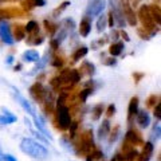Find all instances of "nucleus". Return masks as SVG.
<instances>
[{"mask_svg":"<svg viewBox=\"0 0 161 161\" xmlns=\"http://www.w3.org/2000/svg\"><path fill=\"white\" fill-rule=\"evenodd\" d=\"M20 150L30 156L31 158L34 160H38V161H44L48 158V150L47 148L42 145L39 141L34 140V138H30V137H24L22 141H20Z\"/></svg>","mask_w":161,"mask_h":161,"instance_id":"1","label":"nucleus"},{"mask_svg":"<svg viewBox=\"0 0 161 161\" xmlns=\"http://www.w3.org/2000/svg\"><path fill=\"white\" fill-rule=\"evenodd\" d=\"M57 77L59 79V90L60 92L70 93V90L80 80V77H82V75H80L79 70H77V69H64L57 75Z\"/></svg>","mask_w":161,"mask_h":161,"instance_id":"2","label":"nucleus"},{"mask_svg":"<svg viewBox=\"0 0 161 161\" xmlns=\"http://www.w3.org/2000/svg\"><path fill=\"white\" fill-rule=\"evenodd\" d=\"M93 149H95L94 147V137H93V130H85L78 136V140L75 141L74 145V150L78 156H87Z\"/></svg>","mask_w":161,"mask_h":161,"instance_id":"3","label":"nucleus"},{"mask_svg":"<svg viewBox=\"0 0 161 161\" xmlns=\"http://www.w3.org/2000/svg\"><path fill=\"white\" fill-rule=\"evenodd\" d=\"M137 16L140 19L141 24H142L144 31H147L150 35V36H153V35L157 34L158 28L156 27V23L153 22L152 16H150V12H149V7L148 6H141L140 9H138Z\"/></svg>","mask_w":161,"mask_h":161,"instance_id":"4","label":"nucleus"},{"mask_svg":"<svg viewBox=\"0 0 161 161\" xmlns=\"http://www.w3.org/2000/svg\"><path fill=\"white\" fill-rule=\"evenodd\" d=\"M55 118H57V126L60 130H67L71 125V114L67 105H57L55 106Z\"/></svg>","mask_w":161,"mask_h":161,"instance_id":"5","label":"nucleus"},{"mask_svg":"<svg viewBox=\"0 0 161 161\" xmlns=\"http://www.w3.org/2000/svg\"><path fill=\"white\" fill-rule=\"evenodd\" d=\"M105 8H106V0H89L85 16L93 19L94 16H98L102 14Z\"/></svg>","mask_w":161,"mask_h":161,"instance_id":"6","label":"nucleus"},{"mask_svg":"<svg viewBox=\"0 0 161 161\" xmlns=\"http://www.w3.org/2000/svg\"><path fill=\"white\" fill-rule=\"evenodd\" d=\"M142 144H144V140L140 132H137L136 129H130L124 137L122 148H136L137 145H142Z\"/></svg>","mask_w":161,"mask_h":161,"instance_id":"7","label":"nucleus"},{"mask_svg":"<svg viewBox=\"0 0 161 161\" xmlns=\"http://www.w3.org/2000/svg\"><path fill=\"white\" fill-rule=\"evenodd\" d=\"M121 9H122V15H124V19L129 26H133L136 27L137 24V14L134 12V9L132 7V4L129 3V0H124V2H118Z\"/></svg>","mask_w":161,"mask_h":161,"instance_id":"8","label":"nucleus"},{"mask_svg":"<svg viewBox=\"0 0 161 161\" xmlns=\"http://www.w3.org/2000/svg\"><path fill=\"white\" fill-rule=\"evenodd\" d=\"M109 3H110V14H112V16L114 19V26H117L119 28L125 27L126 22H125V19H124L122 9H121L119 3L117 0H109Z\"/></svg>","mask_w":161,"mask_h":161,"instance_id":"9","label":"nucleus"},{"mask_svg":"<svg viewBox=\"0 0 161 161\" xmlns=\"http://www.w3.org/2000/svg\"><path fill=\"white\" fill-rule=\"evenodd\" d=\"M11 89H12V95H14V98L16 99V102L20 105V106H22V109L24 110V112L28 113L30 115H32V117H34V115H35V110L32 108V105L28 102L27 98L24 97V95L20 93L15 86H11Z\"/></svg>","mask_w":161,"mask_h":161,"instance_id":"10","label":"nucleus"},{"mask_svg":"<svg viewBox=\"0 0 161 161\" xmlns=\"http://www.w3.org/2000/svg\"><path fill=\"white\" fill-rule=\"evenodd\" d=\"M47 87L40 82H35L31 87H30V95L32 97L34 101H36L38 103H43L44 98H46Z\"/></svg>","mask_w":161,"mask_h":161,"instance_id":"11","label":"nucleus"},{"mask_svg":"<svg viewBox=\"0 0 161 161\" xmlns=\"http://www.w3.org/2000/svg\"><path fill=\"white\" fill-rule=\"evenodd\" d=\"M0 39H2L3 43L8 44V46H12L15 43V40L12 38V32H11V27L6 20H2L0 22Z\"/></svg>","mask_w":161,"mask_h":161,"instance_id":"12","label":"nucleus"},{"mask_svg":"<svg viewBox=\"0 0 161 161\" xmlns=\"http://www.w3.org/2000/svg\"><path fill=\"white\" fill-rule=\"evenodd\" d=\"M153 152H154L153 142H150V141H148V142H144L142 144V152L138 153L137 160L138 161H149L150 158H152Z\"/></svg>","mask_w":161,"mask_h":161,"instance_id":"13","label":"nucleus"},{"mask_svg":"<svg viewBox=\"0 0 161 161\" xmlns=\"http://www.w3.org/2000/svg\"><path fill=\"white\" fill-rule=\"evenodd\" d=\"M34 122H35V126L38 128V132L42 133L47 140H53L51 134H50V132L46 128V124H44V121H43V118L40 117V115H36V114L34 115Z\"/></svg>","mask_w":161,"mask_h":161,"instance_id":"14","label":"nucleus"},{"mask_svg":"<svg viewBox=\"0 0 161 161\" xmlns=\"http://www.w3.org/2000/svg\"><path fill=\"white\" fill-rule=\"evenodd\" d=\"M136 118H137V124L140 125V128L145 129L150 125V115L147 110H138L136 114Z\"/></svg>","mask_w":161,"mask_h":161,"instance_id":"15","label":"nucleus"},{"mask_svg":"<svg viewBox=\"0 0 161 161\" xmlns=\"http://www.w3.org/2000/svg\"><path fill=\"white\" fill-rule=\"evenodd\" d=\"M90 31H92V19H89L87 16H83V19L79 23V34L80 36L87 38Z\"/></svg>","mask_w":161,"mask_h":161,"instance_id":"16","label":"nucleus"},{"mask_svg":"<svg viewBox=\"0 0 161 161\" xmlns=\"http://www.w3.org/2000/svg\"><path fill=\"white\" fill-rule=\"evenodd\" d=\"M110 129H112V124H110V121L109 119H103L102 124H101L99 128H98V137H99V140H106L109 137Z\"/></svg>","mask_w":161,"mask_h":161,"instance_id":"17","label":"nucleus"},{"mask_svg":"<svg viewBox=\"0 0 161 161\" xmlns=\"http://www.w3.org/2000/svg\"><path fill=\"white\" fill-rule=\"evenodd\" d=\"M138 112V97H133L128 106V122H130Z\"/></svg>","mask_w":161,"mask_h":161,"instance_id":"18","label":"nucleus"},{"mask_svg":"<svg viewBox=\"0 0 161 161\" xmlns=\"http://www.w3.org/2000/svg\"><path fill=\"white\" fill-rule=\"evenodd\" d=\"M46 6V0H23L22 8L24 11H30L35 7H44Z\"/></svg>","mask_w":161,"mask_h":161,"instance_id":"19","label":"nucleus"},{"mask_svg":"<svg viewBox=\"0 0 161 161\" xmlns=\"http://www.w3.org/2000/svg\"><path fill=\"white\" fill-rule=\"evenodd\" d=\"M2 110H3V115H0V125H9V124H14L18 119L16 115H14L6 108H3Z\"/></svg>","mask_w":161,"mask_h":161,"instance_id":"20","label":"nucleus"},{"mask_svg":"<svg viewBox=\"0 0 161 161\" xmlns=\"http://www.w3.org/2000/svg\"><path fill=\"white\" fill-rule=\"evenodd\" d=\"M11 32L14 40H16V42H20V40L26 38V30H24V26H22V24H15Z\"/></svg>","mask_w":161,"mask_h":161,"instance_id":"21","label":"nucleus"},{"mask_svg":"<svg viewBox=\"0 0 161 161\" xmlns=\"http://www.w3.org/2000/svg\"><path fill=\"white\" fill-rule=\"evenodd\" d=\"M149 7V12H150V16H152L153 22L156 23V26H160L161 23V12H160V6L158 4H152V6H148Z\"/></svg>","mask_w":161,"mask_h":161,"instance_id":"22","label":"nucleus"},{"mask_svg":"<svg viewBox=\"0 0 161 161\" xmlns=\"http://www.w3.org/2000/svg\"><path fill=\"white\" fill-rule=\"evenodd\" d=\"M40 58V55L39 53L36 51V50H27V51H24L23 53V57L22 59L24 60V62H30V63H34V62H38Z\"/></svg>","mask_w":161,"mask_h":161,"instance_id":"23","label":"nucleus"},{"mask_svg":"<svg viewBox=\"0 0 161 161\" xmlns=\"http://www.w3.org/2000/svg\"><path fill=\"white\" fill-rule=\"evenodd\" d=\"M103 113H105V105L103 103L94 105L93 109H92V118H93V121H99Z\"/></svg>","mask_w":161,"mask_h":161,"instance_id":"24","label":"nucleus"},{"mask_svg":"<svg viewBox=\"0 0 161 161\" xmlns=\"http://www.w3.org/2000/svg\"><path fill=\"white\" fill-rule=\"evenodd\" d=\"M30 36L27 38V44L30 46H39L44 42V38L42 35H39V32H35V34H28Z\"/></svg>","mask_w":161,"mask_h":161,"instance_id":"25","label":"nucleus"},{"mask_svg":"<svg viewBox=\"0 0 161 161\" xmlns=\"http://www.w3.org/2000/svg\"><path fill=\"white\" fill-rule=\"evenodd\" d=\"M124 48H125L124 42H115V43H113L112 46H110L109 53H110V55H112V57H118V55L122 54Z\"/></svg>","mask_w":161,"mask_h":161,"instance_id":"26","label":"nucleus"},{"mask_svg":"<svg viewBox=\"0 0 161 161\" xmlns=\"http://www.w3.org/2000/svg\"><path fill=\"white\" fill-rule=\"evenodd\" d=\"M87 53H89V48L86 46H80V47H78L77 50H75V53L73 54V57H71V60L73 62H78V60H80L82 58L86 57Z\"/></svg>","mask_w":161,"mask_h":161,"instance_id":"27","label":"nucleus"},{"mask_svg":"<svg viewBox=\"0 0 161 161\" xmlns=\"http://www.w3.org/2000/svg\"><path fill=\"white\" fill-rule=\"evenodd\" d=\"M80 75L82 74H86V75H94V73H95V66L93 63H90V62H83L82 63V66H80Z\"/></svg>","mask_w":161,"mask_h":161,"instance_id":"28","label":"nucleus"},{"mask_svg":"<svg viewBox=\"0 0 161 161\" xmlns=\"http://www.w3.org/2000/svg\"><path fill=\"white\" fill-rule=\"evenodd\" d=\"M102 158H103L102 150H99V149H93L92 152L87 154L86 161H98V160H102Z\"/></svg>","mask_w":161,"mask_h":161,"instance_id":"29","label":"nucleus"},{"mask_svg":"<svg viewBox=\"0 0 161 161\" xmlns=\"http://www.w3.org/2000/svg\"><path fill=\"white\" fill-rule=\"evenodd\" d=\"M108 27V16L106 15H101L97 20V31L98 32H103Z\"/></svg>","mask_w":161,"mask_h":161,"instance_id":"30","label":"nucleus"},{"mask_svg":"<svg viewBox=\"0 0 161 161\" xmlns=\"http://www.w3.org/2000/svg\"><path fill=\"white\" fill-rule=\"evenodd\" d=\"M48 53H46L44 54V57L43 58H39V60L36 62V66H35L32 70H34V73H36V71H39V70H42V69H44L46 67V64L48 63Z\"/></svg>","mask_w":161,"mask_h":161,"instance_id":"31","label":"nucleus"},{"mask_svg":"<svg viewBox=\"0 0 161 161\" xmlns=\"http://www.w3.org/2000/svg\"><path fill=\"white\" fill-rule=\"evenodd\" d=\"M24 30H26V34H35V32H39V24L35 22V20H31V22H28L26 26H24Z\"/></svg>","mask_w":161,"mask_h":161,"instance_id":"32","label":"nucleus"},{"mask_svg":"<svg viewBox=\"0 0 161 161\" xmlns=\"http://www.w3.org/2000/svg\"><path fill=\"white\" fill-rule=\"evenodd\" d=\"M44 27H46V31L48 32V35H51V36H54L55 32H57V30H58V24H55L53 23L51 20H44Z\"/></svg>","mask_w":161,"mask_h":161,"instance_id":"33","label":"nucleus"},{"mask_svg":"<svg viewBox=\"0 0 161 161\" xmlns=\"http://www.w3.org/2000/svg\"><path fill=\"white\" fill-rule=\"evenodd\" d=\"M119 137V125H115L113 129H110V133H109V142L113 144L118 140Z\"/></svg>","mask_w":161,"mask_h":161,"instance_id":"34","label":"nucleus"},{"mask_svg":"<svg viewBox=\"0 0 161 161\" xmlns=\"http://www.w3.org/2000/svg\"><path fill=\"white\" fill-rule=\"evenodd\" d=\"M69 6H70V2H63L58 8H55L54 11H53V18H59L60 15L63 14V11H64V9H66Z\"/></svg>","mask_w":161,"mask_h":161,"instance_id":"35","label":"nucleus"},{"mask_svg":"<svg viewBox=\"0 0 161 161\" xmlns=\"http://www.w3.org/2000/svg\"><path fill=\"white\" fill-rule=\"evenodd\" d=\"M90 94H93V89H85V90H82V92L79 93V95H78V102L79 103H85L87 101V97Z\"/></svg>","mask_w":161,"mask_h":161,"instance_id":"36","label":"nucleus"},{"mask_svg":"<svg viewBox=\"0 0 161 161\" xmlns=\"http://www.w3.org/2000/svg\"><path fill=\"white\" fill-rule=\"evenodd\" d=\"M63 63H64V60H63V58H62V57H59V55H53L51 64H53L54 67L59 69V67H62V66H63Z\"/></svg>","mask_w":161,"mask_h":161,"instance_id":"37","label":"nucleus"},{"mask_svg":"<svg viewBox=\"0 0 161 161\" xmlns=\"http://www.w3.org/2000/svg\"><path fill=\"white\" fill-rule=\"evenodd\" d=\"M158 102H160V95H156V94H152L147 99V105H148V106H150V108H154Z\"/></svg>","mask_w":161,"mask_h":161,"instance_id":"38","label":"nucleus"},{"mask_svg":"<svg viewBox=\"0 0 161 161\" xmlns=\"http://www.w3.org/2000/svg\"><path fill=\"white\" fill-rule=\"evenodd\" d=\"M160 134H161V126H160V124L157 122V124L154 125L153 132H152V141H157V140H160Z\"/></svg>","mask_w":161,"mask_h":161,"instance_id":"39","label":"nucleus"},{"mask_svg":"<svg viewBox=\"0 0 161 161\" xmlns=\"http://www.w3.org/2000/svg\"><path fill=\"white\" fill-rule=\"evenodd\" d=\"M153 115H154V118H157V119L160 121V118H161V103H160V102H158V103L154 106Z\"/></svg>","mask_w":161,"mask_h":161,"instance_id":"40","label":"nucleus"},{"mask_svg":"<svg viewBox=\"0 0 161 161\" xmlns=\"http://www.w3.org/2000/svg\"><path fill=\"white\" fill-rule=\"evenodd\" d=\"M105 113H106V115H108V118H110L112 115H114V113H115V106L112 103V105H109L108 106V109L105 110Z\"/></svg>","mask_w":161,"mask_h":161,"instance_id":"41","label":"nucleus"},{"mask_svg":"<svg viewBox=\"0 0 161 161\" xmlns=\"http://www.w3.org/2000/svg\"><path fill=\"white\" fill-rule=\"evenodd\" d=\"M31 133H32V134H34V136H35V137H36V138L42 140L43 142H47V138L44 137V136H43L42 133H40V132H38V130H32V129H31Z\"/></svg>","mask_w":161,"mask_h":161,"instance_id":"42","label":"nucleus"},{"mask_svg":"<svg viewBox=\"0 0 161 161\" xmlns=\"http://www.w3.org/2000/svg\"><path fill=\"white\" fill-rule=\"evenodd\" d=\"M103 64H105V66H115V64H117V59L108 58L106 60H103Z\"/></svg>","mask_w":161,"mask_h":161,"instance_id":"43","label":"nucleus"},{"mask_svg":"<svg viewBox=\"0 0 161 161\" xmlns=\"http://www.w3.org/2000/svg\"><path fill=\"white\" fill-rule=\"evenodd\" d=\"M3 161H18V160L11 154H4L3 153Z\"/></svg>","mask_w":161,"mask_h":161,"instance_id":"44","label":"nucleus"},{"mask_svg":"<svg viewBox=\"0 0 161 161\" xmlns=\"http://www.w3.org/2000/svg\"><path fill=\"white\" fill-rule=\"evenodd\" d=\"M121 36H122L125 39V42H130V38H129V35L125 32V31H121Z\"/></svg>","mask_w":161,"mask_h":161,"instance_id":"45","label":"nucleus"},{"mask_svg":"<svg viewBox=\"0 0 161 161\" xmlns=\"http://www.w3.org/2000/svg\"><path fill=\"white\" fill-rule=\"evenodd\" d=\"M12 60H14V57H11V55H9V57L7 58V63H8V64H11V63H12Z\"/></svg>","mask_w":161,"mask_h":161,"instance_id":"46","label":"nucleus"},{"mask_svg":"<svg viewBox=\"0 0 161 161\" xmlns=\"http://www.w3.org/2000/svg\"><path fill=\"white\" fill-rule=\"evenodd\" d=\"M140 2H141V0H132V4H133V6H137Z\"/></svg>","mask_w":161,"mask_h":161,"instance_id":"47","label":"nucleus"},{"mask_svg":"<svg viewBox=\"0 0 161 161\" xmlns=\"http://www.w3.org/2000/svg\"><path fill=\"white\" fill-rule=\"evenodd\" d=\"M0 161H3V152H2V148H0Z\"/></svg>","mask_w":161,"mask_h":161,"instance_id":"48","label":"nucleus"},{"mask_svg":"<svg viewBox=\"0 0 161 161\" xmlns=\"http://www.w3.org/2000/svg\"><path fill=\"white\" fill-rule=\"evenodd\" d=\"M4 2H16V0H0V3H4Z\"/></svg>","mask_w":161,"mask_h":161,"instance_id":"49","label":"nucleus"},{"mask_svg":"<svg viewBox=\"0 0 161 161\" xmlns=\"http://www.w3.org/2000/svg\"><path fill=\"white\" fill-rule=\"evenodd\" d=\"M112 161H119V160H118V157H117V156H114V157H113V160H112Z\"/></svg>","mask_w":161,"mask_h":161,"instance_id":"50","label":"nucleus"}]
</instances>
